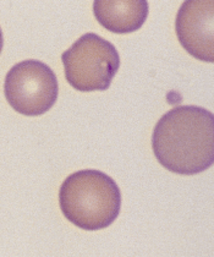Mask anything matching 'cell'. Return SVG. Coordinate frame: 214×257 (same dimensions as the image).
<instances>
[{
    "mask_svg": "<svg viewBox=\"0 0 214 257\" xmlns=\"http://www.w3.org/2000/svg\"><path fill=\"white\" fill-rule=\"evenodd\" d=\"M66 81L80 92L105 91L120 68L119 52L109 41L86 33L63 53Z\"/></svg>",
    "mask_w": 214,
    "mask_h": 257,
    "instance_id": "3957f363",
    "label": "cell"
},
{
    "mask_svg": "<svg viewBox=\"0 0 214 257\" xmlns=\"http://www.w3.org/2000/svg\"><path fill=\"white\" fill-rule=\"evenodd\" d=\"M3 47H4V37H3V31L0 29V54H2Z\"/></svg>",
    "mask_w": 214,
    "mask_h": 257,
    "instance_id": "52a82bcc",
    "label": "cell"
},
{
    "mask_svg": "<svg viewBox=\"0 0 214 257\" xmlns=\"http://www.w3.org/2000/svg\"><path fill=\"white\" fill-rule=\"evenodd\" d=\"M176 36L183 49L196 59L214 61V2L187 0L176 16Z\"/></svg>",
    "mask_w": 214,
    "mask_h": 257,
    "instance_id": "5b68a950",
    "label": "cell"
},
{
    "mask_svg": "<svg viewBox=\"0 0 214 257\" xmlns=\"http://www.w3.org/2000/svg\"><path fill=\"white\" fill-rule=\"evenodd\" d=\"M4 93L14 110L38 116L51 110L59 94L57 75L43 61L29 59L14 65L7 74Z\"/></svg>",
    "mask_w": 214,
    "mask_h": 257,
    "instance_id": "277c9868",
    "label": "cell"
},
{
    "mask_svg": "<svg viewBox=\"0 0 214 257\" xmlns=\"http://www.w3.org/2000/svg\"><path fill=\"white\" fill-rule=\"evenodd\" d=\"M152 149L164 168L180 175L204 172L214 162V115L197 105H179L158 120Z\"/></svg>",
    "mask_w": 214,
    "mask_h": 257,
    "instance_id": "6da1fadb",
    "label": "cell"
},
{
    "mask_svg": "<svg viewBox=\"0 0 214 257\" xmlns=\"http://www.w3.org/2000/svg\"><path fill=\"white\" fill-rule=\"evenodd\" d=\"M59 203L63 214L85 230L108 228L119 217L121 192L105 173L83 169L69 175L61 184Z\"/></svg>",
    "mask_w": 214,
    "mask_h": 257,
    "instance_id": "7a4b0ae2",
    "label": "cell"
},
{
    "mask_svg": "<svg viewBox=\"0 0 214 257\" xmlns=\"http://www.w3.org/2000/svg\"><path fill=\"white\" fill-rule=\"evenodd\" d=\"M93 13L97 21L109 32L126 35L143 26L148 16L146 0H96Z\"/></svg>",
    "mask_w": 214,
    "mask_h": 257,
    "instance_id": "8992f818",
    "label": "cell"
}]
</instances>
